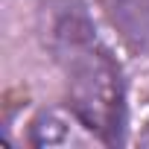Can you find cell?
I'll return each instance as SVG.
<instances>
[{
	"mask_svg": "<svg viewBox=\"0 0 149 149\" xmlns=\"http://www.w3.org/2000/svg\"><path fill=\"white\" fill-rule=\"evenodd\" d=\"M97 140L94 132L79 120V114L70 105L44 108L29 123V143L38 149H61V146H85ZM100 143V140H97Z\"/></svg>",
	"mask_w": 149,
	"mask_h": 149,
	"instance_id": "obj_2",
	"label": "cell"
},
{
	"mask_svg": "<svg viewBox=\"0 0 149 149\" xmlns=\"http://www.w3.org/2000/svg\"><path fill=\"white\" fill-rule=\"evenodd\" d=\"M47 9V47L64 73L67 105L102 146L126 132V82L111 50L97 35L82 0H53Z\"/></svg>",
	"mask_w": 149,
	"mask_h": 149,
	"instance_id": "obj_1",
	"label": "cell"
},
{
	"mask_svg": "<svg viewBox=\"0 0 149 149\" xmlns=\"http://www.w3.org/2000/svg\"><path fill=\"white\" fill-rule=\"evenodd\" d=\"M100 9L132 53L149 56V0H100Z\"/></svg>",
	"mask_w": 149,
	"mask_h": 149,
	"instance_id": "obj_3",
	"label": "cell"
}]
</instances>
